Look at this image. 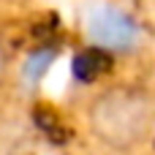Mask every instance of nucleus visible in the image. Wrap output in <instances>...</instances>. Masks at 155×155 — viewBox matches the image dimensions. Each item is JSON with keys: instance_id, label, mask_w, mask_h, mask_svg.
<instances>
[{"instance_id": "obj_2", "label": "nucleus", "mask_w": 155, "mask_h": 155, "mask_svg": "<svg viewBox=\"0 0 155 155\" xmlns=\"http://www.w3.org/2000/svg\"><path fill=\"white\" fill-rule=\"evenodd\" d=\"M8 74H11V52H8V46H5V41L0 38V87L5 84V79H8Z\"/></svg>"}, {"instance_id": "obj_1", "label": "nucleus", "mask_w": 155, "mask_h": 155, "mask_svg": "<svg viewBox=\"0 0 155 155\" xmlns=\"http://www.w3.org/2000/svg\"><path fill=\"white\" fill-rule=\"evenodd\" d=\"M87 134L109 153H136L155 136V95L139 84H106L84 106Z\"/></svg>"}]
</instances>
